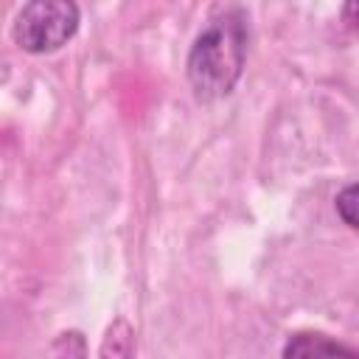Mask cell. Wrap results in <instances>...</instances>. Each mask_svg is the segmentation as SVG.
<instances>
[{
  "label": "cell",
  "instance_id": "cell-1",
  "mask_svg": "<svg viewBox=\"0 0 359 359\" xmlns=\"http://www.w3.org/2000/svg\"><path fill=\"white\" fill-rule=\"evenodd\" d=\"M247 45H250V17L244 8L233 6L208 20V25L196 34L185 59V76L196 101L210 104L227 98L236 90L244 73Z\"/></svg>",
  "mask_w": 359,
  "mask_h": 359
},
{
  "label": "cell",
  "instance_id": "cell-6",
  "mask_svg": "<svg viewBox=\"0 0 359 359\" xmlns=\"http://www.w3.org/2000/svg\"><path fill=\"white\" fill-rule=\"evenodd\" d=\"M56 356H84L87 353V345H84V337H81V331H65V334H59L56 337V342H53V348H50Z\"/></svg>",
  "mask_w": 359,
  "mask_h": 359
},
{
  "label": "cell",
  "instance_id": "cell-7",
  "mask_svg": "<svg viewBox=\"0 0 359 359\" xmlns=\"http://www.w3.org/2000/svg\"><path fill=\"white\" fill-rule=\"evenodd\" d=\"M356 6H359V0H345V8H342V20H345L348 31H356Z\"/></svg>",
  "mask_w": 359,
  "mask_h": 359
},
{
  "label": "cell",
  "instance_id": "cell-4",
  "mask_svg": "<svg viewBox=\"0 0 359 359\" xmlns=\"http://www.w3.org/2000/svg\"><path fill=\"white\" fill-rule=\"evenodd\" d=\"M132 351H135V331H132V325L126 320H115L107 328V337L101 342L98 356H104V359H109V356L112 359H126V356H132Z\"/></svg>",
  "mask_w": 359,
  "mask_h": 359
},
{
  "label": "cell",
  "instance_id": "cell-5",
  "mask_svg": "<svg viewBox=\"0 0 359 359\" xmlns=\"http://www.w3.org/2000/svg\"><path fill=\"white\" fill-rule=\"evenodd\" d=\"M334 210H337V216L342 219V224L348 227V230H356L359 224H356V185L351 182V185H345L337 196H334Z\"/></svg>",
  "mask_w": 359,
  "mask_h": 359
},
{
  "label": "cell",
  "instance_id": "cell-3",
  "mask_svg": "<svg viewBox=\"0 0 359 359\" xmlns=\"http://www.w3.org/2000/svg\"><path fill=\"white\" fill-rule=\"evenodd\" d=\"M283 359H311V356H356V348L331 339L320 331H300L292 334L286 339V345L280 348Z\"/></svg>",
  "mask_w": 359,
  "mask_h": 359
},
{
  "label": "cell",
  "instance_id": "cell-2",
  "mask_svg": "<svg viewBox=\"0 0 359 359\" xmlns=\"http://www.w3.org/2000/svg\"><path fill=\"white\" fill-rule=\"evenodd\" d=\"M81 22V8L76 0H28L11 25V39L20 50L31 56L56 53L65 48Z\"/></svg>",
  "mask_w": 359,
  "mask_h": 359
}]
</instances>
